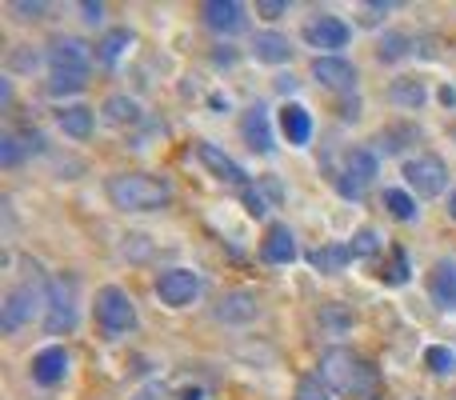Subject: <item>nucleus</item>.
<instances>
[{
  "mask_svg": "<svg viewBox=\"0 0 456 400\" xmlns=\"http://www.w3.org/2000/svg\"><path fill=\"white\" fill-rule=\"evenodd\" d=\"M316 377L340 396L353 400H380V372L372 361H364L353 348H329L321 356V372Z\"/></svg>",
  "mask_w": 456,
  "mask_h": 400,
  "instance_id": "f257e3e1",
  "label": "nucleus"
},
{
  "mask_svg": "<svg viewBox=\"0 0 456 400\" xmlns=\"http://www.w3.org/2000/svg\"><path fill=\"white\" fill-rule=\"evenodd\" d=\"M168 197H173L168 181L149 176V173H120L109 181V200L120 212H157L168 204Z\"/></svg>",
  "mask_w": 456,
  "mask_h": 400,
  "instance_id": "f03ea898",
  "label": "nucleus"
},
{
  "mask_svg": "<svg viewBox=\"0 0 456 400\" xmlns=\"http://www.w3.org/2000/svg\"><path fill=\"white\" fill-rule=\"evenodd\" d=\"M96 324H101L104 340H120L136 324L133 297H128L125 289H117V284H104V289L96 292Z\"/></svg>",
  "mask_w": 456,
  "mask_h": 400,
  "instance_id": "7ed1b4c3",
  "label": "nucleus"
},
{
  "mask_svg": "<svg viewBox=\"0 0 456 400\" xmlns=\"http://www.w3.org/2000/svg\"><path fill=\"white\" fill-rule=\"evenodd\" d=\"M37 313H48V284H20V289H12L4 297V305H0V329L16 332Z\"/></svg>",
  "mask_w": 456,
  "mask_h": 400,
  "instance_id": "20e7f679",
  "label": "nucleus"
},
{
  "mask_svg": "<svg viewBox=\"0 0 456 400\" xmlns=\"http://www.w3.org/2000/svg\"><path fill=\"white\" fill-rule=\"evenodd\" d=\"M404 181H409V189L417 192V197L433 200V197H441V192L449 189V168H444L441 157L425 152V157L404 160Z\"/></svg>",
  "mask_w": 456,
  "mask_h": 400,
  "instance_id": "39448f33",
  "label": "nucleus"
},
{
  "mask_svg": "<svg viewBox=\"0 0 456 400\" xmlns=\"http://www.w3.org/2000/svg\"><path fill=\"white\" fill-rule=\"evenodd\" d=\"M72 324H77V281H72V276H53V281H48L45 329L48 332H69Z\"/></svg>",
  "mask_w": 456,
  "mask_h": 400,
  "instance_id": "423d86ee",
  "label": "nucleus"
},
{
  "mask_svg": "<svg viewBox=\"0 0 456 400\" xmlns=\"http://www.w3.org/2000/svg\"><path fill=\"white\" fill-rule=\"evenodd\" d=\"M93 56H96V48H88L85 40L56 37L53 45H48V72H80V77H88Z\"/></svg>",
  "mask_w": 456,
  "mask_h": 400,
  "instance_id": "0eeeda50",
  "label": "nucleus"
},
{
  "mask_svg": "<svg viewBox=\"0 0 456 400\" xmlns=\"http://www.w3.org/2000/svg\"><path fill=\"white\" fill-rule=\"evenodd\" d=\"M377 176H380V160L372 157L369 149H353V152L345 157V173H340L337 189L345 192V197H353V200H356L372 181H377Z\"/></svg>",
  "mask_w": 456,
  "mask_h": 400,
  "instance_id": "6e6552de",
  "label": "nucleus"
},
{
  "mask_svg": "<svg viewBox=\"0 0 456 400\" xmlns=\"http://www.w3.org/2000/svg\"><path fill=\"white\" fill-rule=\"evenodd\" d=\"M157 297L165 300L168 308H184L200 297V276L192 268H168V273L157 276Z\"/></svg>",
  "mask_w": 456,
  "mask_h": 400,
  "instance_id": "1a4fd4ad",
  "label": "nucleus"
},
{
  "mask_svg": "<svg viewBox=\"0 0 456 400\" xmlns=\"http://www.w3.org/2000/svg\"><path fill=\"white\" fill-rule=\"evenodd\" d=\"M300 37L308 40L313 48H345L348 45V37H353V29H348L340 16H332V12H321V16H313V20L300 29Z\"/></svg>",
  "mask_w": 456,
  "mask_h": 400,
  "instance_id": "9d476101",
  "label": "nucleus"
},
{
  "mask_svg": "<svg viewBox=\"0 0 456 400\" xmlns=\"http://www.w3.org/2000/svg\"><path fill=\"white\" fill-rule=\"evenodd\" d=\"M197 157H200V165L208 168V173L216 176V181H224V184H236V189H244L248 192V176H244V168L236 165L228 152H221L216 144H208V141H197Z\"/></svg>",
  "mask_w": 456,
  "mask_h": 400,
  "instance_id": "9b49d317",
  "label": "nucleus"
},
{
  "mask_svg": "<svg viewBox=\"0 0 456 400\" xmlns=\"http://www.w3.org/2000/svg\"><path fill=\"white\" fill-rule=\"evenodd\" d=\"M313 77L321 80L324 88H332V93H353L356 88V69L348 61H340V56H316Z\"/></svg>",
  "mask_w": 456,
  "mask_h": 400,
  "instance_id": "f8f14e48",
  "label": "nucleus"
},
{
  "mask_svg": "<svg viewBox=\"0 0 456 400\" xmlns=\"http://www.w3.org/2000/svg\"><path fill=\"white\" fill-rule=\"evenodd\" d=\"M64 372H69V353H64L61 345L40 348V353L32 356V380H37V385H45V388L61 385Z\"/></svg>",
  "mask_w": 456,
  "mask_h": 400,
  "instance_id": "ddd939ff",
  "label": "nucleus"
},
{
  "mask_svg": "<svg viewBox=\"0 0 456 400\" xmlns=\"http://www.w3.org/2000/svg\"><path fill=\"white\" fill-rule=\"evenodd\" d=\"M428 297L444 313L456 308V260H436L433 265V273H428Z\"/></svg>",
  "mask_w": 456,
  "mask_h": 400,
  "instance_id": "4468645a",
  "label": "nucleus"
},
{
  "mask_svg": "<svg viewBox=\"0 0 456 400\" xmlns=\"http://www.w3.org/2000/svg\"><path fill=\"white\" fill-rule=\"evenodd\" d=\"M200 16H205V24L213 32H228V37L244 29V8L236 4V0H205Z\"/></svg>",
  "mask_w": 456,
  "mask_h": 400,
  "instance_id": "2eb2a0df",
  "label": "nucleus"
},
{
  "mask_svg": "<svg viewBox=\"0 0 456 400\" xmlns=\"http://www.w3.org/2000/svg\"><path fill=\"white\" fill-rule=\"evenodd\" d=\"M260 257L268 260V265H289V260H297V236H292L289 224H273L265 233V241H260Z\"/></svg>",
  "mask_w": 456,
  "mask_h": 400,
  "instance_id": "dca6fc26",
  "label": "nucleus"
},
{
  "mask_svg": "<svg viewBox=\"0 0 456 400\" xmlns=\"http://www.w3.org/2000/svg\"><path fill=\"white\" fill-rule=\"evenodd\" d=\"M240 133L248 141L252 152H273V128H268V117H265V104H252L240 120Z\"/></svg>",
  "mask_w": 456,
  "mask_h": 400,
  "instance_id": "f3484780",
  "label": "nucleus"
},
{
  "mask_svg": "<svg viewBox=\"0 0 456 400\" xmlns=\"http://www.w3.org/2000/svg\"><path fill=\"white\" fill-rule=\"evenodd\" d=\"M281 133L289 136V144H308L313 141V117L305 104H284L281 109Z\"/></svg>",
  "mask_w": 456,
  "mask_h": 400,
  "instance_id": "a211bd4d",
  "label": "nucleus"
},
{
  "mask_svg": "<svg viewBox=\"0 0 456 400\" xmlns=\"http://www.w3.org/2000/svg\"><path fill=\"white\" fill-rule=\"evenodd\" d=\"M252 56L265 61V64H284L292 56L289 37H281V32H256V40H252Z\"/></svg>",
  "mask_w": 456,
  "mask_h": 400,
  "instance_id": "6ab92c4d",
  "label": "nucleus"
},
{
  "mask_svg": "<svg viewBox=\"0 0 456 400\" xmlns=\"http://www.w3.org/2000/svg\"><path fill=\"white\" fill-rule=\"evenodd\" d=\"M256 316V297L252 292H228L216 308V321H228V324H244Z\"/></svg>",
  "mask_w": 456,
  "mask_h": 400,
  "instance_id": "aec40b11",
  "label": "nucleus"
},
{
  "mask_svg": "<svg viewBox=\"0 0 456 400\" xmlns=\"http://www.w3.org/2000/svg\"><path fill=\"white\" fill-rule=\"evenodd\" d=\"M61 133L64 136H72V141H88V136H93V109H85V104H72V109H64L61 117Z\"/></svg>",
  "mask_w": 456,
  "mask_h": 400,
  "instance_id": "412c9836",
  "label": "nucleus"
},
{
  "mask_svg": "<svg viewBox=\"0 0 456 400\" xmlns=\"http://www.w3.org/2000/svg\"><path fill=\"white\" fill-rule=\"evenodd\" d=\"M128 48H133V32H128V29H112V32H104V37L96 40V61H101V64H117Z\"/></svg>",
  "mask_w": 456,
  "mask_h": 400,
  "instance_id": "4be33fe9",
  "label": "nucleus"
},
{
  "mask_svg": "<svg viewBox=\"0 0 456 400\" xmlns=\"http://www.w3.org/2000/svg\"><path fill=\"white\" fill-rule=\"evenodd\" d=\"M353 260V252H348V244H324V249L308 252V265L321 268V273H340V268Z\"/></svg>",
  "mask_w": 456,
  "mask_h": 400,
  "instance_id": "5701e85b",
  "label": "nucleus"
},
{
  "mask_svg": "<svg viewBox=\"0 0 456 400\" xmlns=\"http://www.w3.org/2000/svg\"><path fill=\"white\" fill-rule=\"evenodd\" d=\"M101 112H104V120H109V125H133V120L141 117L136 101H128V96H109Z\"/></svg>",
  "mask_w": 456,
  "mask_h": 400,
  "instance_id": "b1692460",
  "label": "nucleus"
},
{
  "mask_svg": "<svg viewBox=\"0 0 456 400\" xmlns=\"http://www.w3.org/2000/svg\"><path fill=\"white\" fill-rule=\"evenodd\" d=\"M388 96H393L401 109H420V104H425V85H420V80H412V77H404V80H396Z\"/></svg>",
  "mask_w": 456,
  "mask_h": 400,
  "instance_id": "393cba45",
  "label": "nucleus"
},
{
  "mask_svg": "<svg viewBox=\"0 0 456 400\" xmlns=\"http://www.w3.org/2000/svg\"><path fill=\"white\" fill-rule=\"evenodd\" d=\"M85 85H88V77H80V72H48V93L53 96H72Z\"/></svg>",
  "mask_w": 456,
  "mask_h": 400,
  "instance_id": "a878e982",
  "label": "nucleus"
},
{
  "mask_svg": "<svg viewBox=\"0 0 456 400\" xmlns=\"http://www.w3.org/2000/svg\"><path fill=\"white\" fill-rule=\"evenodd\" d=\"M385 208L393 212L396 220H417V200L401 189H385Z\"/></svg>",
  "mask_w": 456,
  "mask_h": 400,
  "instance_id": "bb28decb",
  "label": "nucleus"
},
{
  "mask_svg": "<svg viewBox=\"0 0 456 400\" xmlns=\"http://www.w3.org/2000/svg\"><path fill=\"white\" fill-rule=\"evenodd\" d=\"M425 361H428V369H433L436 377H449V372L456 369V353H452V348H444V345H433V348H428Z\"/></svg>",
  "mask_w": 456,
  "mask_h": 400,
  "instance_id": "cd10ccee",
  "label": "nucleus"
},
{
  "mask_svg": "<svg viewBox=\"0 0 456 400\" xmlns=\"http://www.w3.org/2000/svg\"><path fill=\"white\" fill-rule=\"evenodd\" d=\"M20 141H24V136H16V133H4V136H0V165H4V168L20 165L24 149H28V144H20Z\"/></svg>",
  "mask_w": 456,
  "mask_h": 400,
  "instance_id": "c85d7f7f",
  "label": "nucleus"
},
{
  "mask_svg": "<svg viewBox=\"0 0 456 400\" xmlns=\"http://www.w3.org/2000/svg\"><path fill=\"white\" fill-rule=\"evenodd\" d=\"M297 400H332V388L321 377H305L297 385Z\"/></svg>",
  "mask_w": 456,
  "mask_h": 400,
  "instance_id": "c756f323",
  "label": "nucleus"
},
{
  "mask_svg": "<svg viewBox=\"0 0 456 400\" xmlns=\"http://www.w3.org/2000/svg\"><path fill=\"white\" fill-rule=\"evenodd\" d=\"M377 249H380V241H377V233H372V228H361V233L353 236V244H348V252H353V257H372Z\"/></svg>",
  "mask_w": 456,
  "mask_h": 400,
  "instance_id": "7c9ffc66",
  "label": "nucleus"
},
{
  "mask_svg": "<svg viewBox=\"0 0 456 400\" xmlns=\"http://www.w3.org/2000/svg\"><path fill=\"white\" fill-rule=\"evenodd\" d=\"M409 281V257L401 249L393 252V268H388V284H404Z\"/></svg>",
  "mask_w": 456,
  "mask_h": 400,
  "instance_id": "2f4dec72",
  "label": "nucleus"
},
{
  "mask_svg": "<svg viewBox=\"0 0 456 400\" xmlns=\"http://www.w3.org/2000/svg\"><path fill=\"white\" fill-rule=\"evenodd\" d=\"M404 40H409V37H401V32H393V37H388L385 40V45H380V61H396V56H404Z\"/></svg>",
  "mask_w": 456,
  "mask_h": 400,
  "instance_id": "473e14b6",
  "label": "nucleus"
},
{
  "mask_svg": "<svg viewBox=\"0 0 456 400\" xmlns=\"http://www.w3.org/2000/svg\"><path fill=\"white\" fill-rule=\"evenodd\" d=\"M12 12H20V20H37V16L45 12V4H24V0H16Z\"/></svg>",
  "mask_w": 456,
  "mask_h": 400,
  "instance_id": "72a5a7b5",
  "label": "nucleus"
},
{
  "mask_svg": "<svg viewBox=\"0 0 456 400\" xmlns=\"http://www.w3.org/2000/svg\"><path fill=\"white\" fill-rule=\"evenodd\" d=\"M256 8L268 16V20H273V16H281V12H289V4H284V0H260Z\"/></svg>",
  "mask_w": 456,
  "mask_h": 400,
  "instance_id": "f704fd0d",
  "label": "nucleus"
},
{
  "mask_svg": "<svg viewBox=\"0 0 456 400\" xmlns=\"http://www.w3.org/2000/svg\"><path fill=\"white\" fill-rule=\"evenodd\" d=\"M244 204H248L252 216H265V212H268V208H265V200H260V192H252V189L244 192Z\"/></svg>",
  "mask_w": 456,
  "mask_h": 400,
  "instance_id": "c9c22d12",
  "label": "nucleus"
},
{
  "mask_svg": "<svg viewBox=\"0 0 456 400\" xmlns=\"http://www.w3.org/2000/svg\"><path fill=\"white\" fill-rule=\"evenodd\" d=\"M101 12H104L101 4H85V20H93V24H96V20H101Z\"/></svg>",
  "mask_w": 456,
  "mask_h": 400,
  "instance_id": "e433bc0d",
  "label": "nucleus"
},
{
  "mask_svg": "<svg viewBox=\"0 0 456 400\" xmlns=\"http://www.w3.org/2000/svg\"><path fill=\"white\" fill-rule=\"evenodd\" d=\"M136 400H165V393H160V388H157V385H152V388H144V393H141V396H136Z\"/></svg>",
  "mask_w": 456,
  "mask_h": 400,
  "instance_id": "4c0bfd02",
  "label": "nucleus"
},
{
  "mask_svg": "<svg viewBox=\"0 0 456 400\" xmlns=\"http://www.w3.org/2000/svg\"><path fill=\"white\" fill-rule=\"evenodd\" d=\"M276 88H281V93H292V88H297V80H292V77H281V80H276Z\"/></svg>",
  "mask_w": 456,
  "mask_h": 400,
  "instance_id": "58836bf2",
  "label": "nucleus"
},
{
  "mask_svg": "<svg viewBox=\"0 0 456 400\" xmlns=\"http://www.w3.org/2000/svg\"><path fill=\"white\" fill-rule=\"evenodd\" d=\"M449 216L456 220V189H452V197H449Z\"/></svg>",
  "mask_w": 456,
  "mask_h": 400,
  "instance_id": "ea45409f",
  "label": "nucleus"
}]
</instances>
